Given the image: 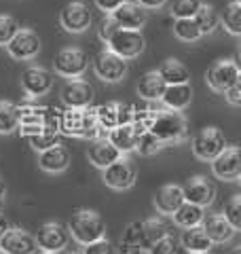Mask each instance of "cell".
I'll use <instances>...</instances> for the list:
<instances>
[{"instance_id":"13","label":"cell","mask_w":241,"mask_h":254,"mask_svg":"<svg viewBox=\"0 0 241 254\" xmlns=\"http://www.w3.org/2000/svg\"><path fill=\"white\" fill-rule=\"evenodd\" d=\"M182 195H184V201L195 203L199 208H207L216 199V185L205 176H192L182 187Z\"/></svg>"},{"instance_id":"39","label":"cell","mask_w":241,"mask_h":254,"mask_svg":"<svg viewBox=\"0 0 241 254\" xmlns=\"http://www.w3.org/2000/svg\"><path fill=\"white\" fill-rule=\"evenodd\" d=\"M165 144L161 142L155 133H150V131H146V133H142V136L138 138V144H135V150L142 155V157H150V155H157L161 148H163Z\"/></svg>"},{"instance_id":"1","label":"cell","mask_w":241,"mask_h":254,"mask_svg":"<svg viewBox=\"0 0 241 254\" xmlns=\"http://www.w3.org/2000/svg\"><path fill=\"white\" fill-rule=\"evenodd\" d=\"M60 133H63V136H70V138H83V140L106 138V133L100 129L98 121H95V113H93L91 106L63 110Z\"/></svg>"},{"instance_id":"12","label":"cell","mask_w":241,"mask_h":254,"mask_svg":"<svg viewBox=\"0 0 241 254\" xmlns=\"http://www.w3.org/2000/svg\"><path fill=\"white\" fill-rule=\"evenodd\" d=\"M91 11L85 2H68L60 13V23L66 32L72 34H80V32L91 28Z\"/></svg>"},{"instance_id":"15","label":"cell","mask_w":241,"mask_h":254,"mask_svg":"<svg viewBox=\"0 0 241 254\" xmlns=\"http://www.w3.org/2000/svg\"><path fill=\"white\" fill-rule=\"evenodd\" d=\"M53 87V74L45 68H26L21 74V89L26 91L28 98H43L51 91Z\"/></svg>"},{"instance_id":"18","label":"cell","mask_w":241,"mask_h":254,"mask_svg":"<svg viewBox=\"0 0 241 254\" xmlns=\"http://www.w3.org/2000/svg\"><path fill=\"white\" fill-rule=\"evenodd\" d=\"M112 21L117 23V28L123 30H142L144 23H146V9H142L138 2H123L120 6H117L115 11L110 13Z\"/></svg>"},{"instance_id":"3","label":"cell","mask_w":241,"mask_h":254,"mask_svg":"<svg viewBox=\"0 0 241 254\" xmlns=\"http://www.w3.org/2000/svg\"><path fill=\"white\" fill-rule=\"evenodd\" d=\"M150 133L163 142V144H178L186 138V119L178 110H161L155 115V121L150 125Z\"/></svg>"},{"instance_id":"54","label":"cell","mask_w":241,"mask_h":254,"mask_svg":"<svg viewBox=\"0 0 241 254\" xmlns=\"http://www.w3.org/2000/svg\"><path fill=\"white\" fill-rule=\"evenodd\" d=\"M43 254H47V252H43Z\"/></svg>"},{"instance_id":"11","label":"cell","mask_w":241,"mask_h":254,"mask_svg":"<svg viewBox=\"0 0 241 254\" xmlns=\"http://www.w3.org/2000/svg\"><path fill=\"white\" fill-rule=\"evenodd\" d=\"M4 47H6V53H9L13 60H19V62L32 60V58H36L38 51H40V38L34 30L19 28L17 34H15Z\"/></svg>"},{"instance_id":"31","label":"cell","mask_w":241,"mask_h":254,"mask_svg":"<svg viewBox=\"0 0 241 254\" xmlns=\"http://www.w3.org/2000/svg\"><path fill=\"white\" fill-rule=\"evenodd\" d=\"M95 113V121H98L100 129L104 133H108L112 127L119 125V102H106V104H100L93 108Z\"/></svg>"},{"instance_id":"36","label":"cell","mask_w":241,"mask_h":254,"mask_svg":"<svg viewBox=\"0 0 241 254\" xmlns=\"http://www.w3.org/2000/svg\"><path fill=\"white\" fill-rule=\"evenodd\" d=\"M174 36L184 43H195L197 38H201V32L197 28L195 19H176L174 21Z\"/></svg>"},{"instance_id":"28","label":"cell","mask_w":241,"mask_h":254,"mask_svg":"<svg viewBox=\"0 0 241 254\" xmlns=\"http://www.w3.org/2000/svg\"><path fill=\"white\" fill-rule=\"evenodd\" d=\"M165 87H167V85L163 83V78L159 76L157 70H148V72L140 78V83H138V93H140V98H144V100L157 102V100H161V95H163Z\"/></svg>"},{"instance_id":"40","label":"cell","mask_w":241,"mask_h":254,"mask_svg":"<svg viewBox=\"0 0 241 254\" xmlns=\"http://www.w3.org/2000/svg\"><path fill=\"white\" fill-rule=\"evenodd\" d=\"M28 142L32 144V148H34V150L43 153V150L51 148V146H55V144H60V133L49 131V129H45V127H43V129H40L36 136H32Z\"/></svg>"},{"instance_id":"44","label":"cell","mask_w":241,"mask_h":254,"mask_svg":"<svg viewBox=\"0 0 241 254\" xmlns=\"http://www.w3.org/2000/svg\"><path fill=\"white\" fill-rule=\"evenodd\" d=\"M80 254H117V246L112 244L110 240H106V237H102V240L85 244Z\"/></svg>"},{"instance_id":"21","label":"cell","mask_w":241,"mask_h":254,"mask_svg":"<svg viewBox=\"0 0 241 254\" xmlns=\"http://www.w3.org/2000/svg\"><path fill=\"white\" fill-rule=\"evenodd\" d=\"M87 157H89V161L95 165V168L104 170V168H108L110 163L119 161L123 155H120L106 138H98V140H91V146H89V150H87Z\"/></svg>"},{"instance_id":"23","label":"cell","mask_w":241,"mask_h":254,"mask_svg":"<svg viewBox=\"0 0 241 254\" xmlns=\"http://www.w3.org/2000/svg\"><path fill=\"white\" fill-rule=\"evenodd\" d=\"M184 203V195H182V187L178 185H165L159 189V193L155 195V208L165 214V216H172V214Z\"/></svg>"},{"instance_id":"33","label":"cell","mask_w":241,"mask_h":254,"mask_svg":"<svg viewBox=\"0 0 241 254\" xmlns=\"http://www.w3.org/2000/svg\"><path fill=\"white\" fill-rule=\"evenodd\" d=\"M19 127L17 104L9 100H0V133H13Z\"/></svg>"},{"instance_id":"50","label":"cell","mask_w":241,"mask_h":254,"mask_svg":"<svg viewBox=\"0 0 241 254\" xmlns=\"http://www.w3.org/2000/svg\"><path fill=\"white\" fill-rule=\"evenodd\" d=\"M9 229H11V222L6 220L4 214H0V237H2L6 231H9Z\"/></svg>"},{"instance_id":"46","label":"cell","mask_w":241,"mask_h":254,"mask_svg":"<svg viewBox=\"0 0 241 254\" xmlns=\"http://www.w3.org/2000/svg\"><path fill=\"white\" fill-rule=\"evenodd\" d=\"M115 30H117V23L112 21L110 15H106V17H104V19L100 21V38H102L104 43H106L108 38H110V34H112Z\"/></svg>"},{"instance_id":"42","label":"cell","mask_w":241,"mask_h":254,"mask_svg":"<svg viewBox=\"0 0 241 254\" xmlns=\"http://www.w3.org/2000/svg\"><path fill=\"white\" fill-rule=\"evenodd\" d=\"M19 23L11 15H0V45H6L11 38L17 34Z\"/></svg>"},{"instance_id":"7","label":"cell","mask_w":241,"mask_h":254,"mask_svg":"<svg viewBox=\"0 0 241 254\" xmlns=\"http://www.w3.org/2000/svg\"><path fill=\"white\" fill-rule=\"evenodd\" d=\"M89 66L87 53L78 47H66L55 55V72L66 78H78Z\"/></svg>"},{"instance_id":"53","label":"cell","mask_w":241,"mask_h":254,"mask_svg":"<svg viewBox=\"0 0 241 254\" xmlns=\"http://www.w3.org/2000/svg\"><path fill=\"white\" fill-rule=\"evenodd\" d=\"M0 254H4V252H2V250H0Z\"/></svg>"},{"instance_id":"52","label":"cell","mask_w":241,"mask_h":254,"mask_svg":"<svg viewBox=\"0 0 241 254\" xmlns=\"http://www.w3.org/2000/svg\"><path fill=\"white\" fill-rule=\"evenodd\" d=\"M229 254H241V248H239V246H235V248H233Z\"/></svg>"},{"instance_id":"14","label":"cell","mask_w":241,"mask_h":254,"mask_svg":"<svg viewBox=\"0 0 241 254\" xmlns=\"http://www.w3.org/2000/svg\"><path fill=\"white\" fill-rule=\"evenodd\" d=\"M61 102L68 108H87L93 102V87L83 78H68L61 87Z\"/></svg>"},{"instance_id":"10","label":"cell","mask_w":241,"mask_h":254,"mask_svg":"<svg viewBox=\"0 0 241 254\" xmlns=\"http://www.w3.org/2000/svg\"><path fill=\"white\" fill-rule=\"evenodd\" d=\"M241 78V72H239V66L233 60H220L216 62L214 66L207 70V76L205 81L210 85V89L218 91V93H224L229 87L237 85Z\"/></svg>"},{"instance_id":"38","label":"cell","mask_w":241,"mask_h":254,"mask_svg":"<svg viewBox=\"0 0 241 254\" xmlns=\"http://www.w3.org/2000/svg\"><path fill=\"white\" fill-rule=\"evenodd\" d=\"M203 4L201 0H174L172 2V15L176 19H192Z\"/></svg>"},{"instance_id":"51","label":"cell","mask_w":241,"mask_h":254,"mask_svg":"<svg viewBox=\"0 0 241 254\" xmlns=\"http://www.w3.org/2000/svg\"><path fill=\"white\" fill-rule=\"evenodd\" d=\"M4 199H6V185H4V180L0 178V205L4 203Z\"/></svg>"},{"instance_id":"35","label":"cell","mask_w":241,"mask_h":254,"mask_svg":"<svg viewBox=\"0 0 241 254\" xmlns=\"http://www.w3.org/2000/svg\"><path fill=\"white\" fill-rule=\"evenodd\" d=\"M45 108L47 106H38V104H17L19 110V125H43L45 119Z\"/></svg>"},{"instance_id":"48","label":"cell","mask_w":241,"mask_h":254,"mask_svg":"<svg viewBox=\"0 0 241 254\" xmlns=\"http://www.w3.org/2000/svg\"><path fill=\"white\" fill-rule=\"evenodd\" d=\"M123 2H127V0H95V6H98L100 11H104L106 15H110L117 6H120Z\"/></svg>"},{"instance_id":"16","label":"cell","mask_w":241,"mask_h":254,"mask_svg":"<svg viewBox=\"0 0 241 254\" xmlns=\"http://www.w3.org/2000/svg\"><path fill=\"white\" fill-rule=\"evenodd\" d=\"M212 172L220 180H237L241 176V153L237 146H227L212 159Z\"/></svg>"},{"instance_id":"24","label":"cell","mask_w":241,"mask_h":254,"mask_svg":"<svg viewBox=\"0 0 241 254\" xmlns=\"http://www.w3.org/2000/svg\"><path fill=\"white\" fill-rule=\"evenodd\" d=\"M138 138H140V136L135 133V129H133L131 125H117V127H112V129L106 133V140L119 150L120 155L135 150Z\"/></svg>"},{"instance_id":"2","label":"cell","mask_w":241,"mask_h":254,"mask_svg":"<svg viewBox=\"0 0 241 254\" xmlns=\"http://www.w3.org/2000/svg\"><path fill=\"white\" fill-rule=\"evenodd\" d=\"M68 231H70V237H74L78 244L85 246L106 237V220L95 210L85 208L72 214V218L68 222Z\"/></svg>"},{"instance_id":"47","label":"cell","mask_w":241,"mask_h":254,"mask_svg":"<svg viewBox=\"0 0 241 254\" xmlns=\"http://www.w3.org/2000/svg\"><path fill=\"white\" fill-rule=\"evenodd\" d=\"M224 98H227L229 104H233V106H239V104H241V83H237V85L229 87V89L224 91Z\"/></svg>"},{"instance_id":"32","label":"cell","mask_w":241,"mask_h":254,"mask_svg":"<svg viewBox=\"0 0 241 254\" xmlns=\"http://www.w3.org/2000/svg\"><path fill=\"white\" fill-rule=\"evenodd\" d=\"M195 23H197V28L201 32V36H205V34H212V32L218 28V23H220V17H218V13H216V9L212 4H201L199 6V11L195 17Z\"/></svg>"},{"instance_id":"49","label":"cell","mask_w":241,"mask_h":254,"mask_svg":"<svg viewBox=\"0 0 241 254\" xmlns=\"http://www.w3.org/2000/svg\"><path fill=\"white\" fill-rule=\"evenodd\" d=\"M142 9H159V6H163L167 0H135Z\"/></svg>"},{"instance_id":"22","label":"cell","mask_w":241,"mask_h":254,"mask_svg":"<svg viewBox=\"0 0 241 254\" xmlns=\"http://www.w3.org/2000/svg\"><path fill=\"white\" fill-rule=\"evenodd\" d=\"M161 102L165 104L167 110H184L190 106L192 102V87L190 83H184V85H167L163 95H161Z\"/></svg>"},{"instance_id":"29","label":"cell","mask_w":241,"mask_h":254,"mask_svg":"<svg viewBox=\"0 0 241 254\" xmlns=\"http://www.w3.org/2000/svg\"><path fill=\"white\" fill-rule=\"evenodd\" d=\"M172 216H174V225H178L182 229H192V227H199L201 222H203L205 212H203V208H199L195 203L184 201Z\"/></svg>"},{"instance_id":"8","label":"cell","mask_w":241,"mask_h":254,"mask_svg":"<svg viewBox=\"0 0 241 254\" xmlns=\"http://www.w3.org/2000/svg\"><path fill=\"white\" fill-rule=\"evenodd\" d=\"M127 60L119 58L117 53H112L110 49H104L98 53V58L93 60V70L102 81L106 83H119L123 81V76L127 74Z\"/></svg>"},{"instance_id":"26","label":"cell","mask_w":241,"mask_h":254,"mask_svg":"<svg viewBox=\"0 0 241 254\" xmlns=\"http://www.w3.org/2000/svg\"><path fill=\"white\" fill-rule=\"evenodd\" d=\"M180 244L184 246V250L188 254H207L212 250V240L205 235V231L201 227L184 229V233L180 237Z\"/></svg>"},{"instance_id":"17","label":"cell","mask_w":241,"mask_h":254,"mask_svg":"<svg viewBox=\"0 0 241 254\" xmlns=\"http://www.w3.org/2000/svg\"><path fill=\"white\" fill-rule=\"evenodd\" d=\"M0 250L4 254H36L38 246L34 235L28 233L26 229H9L0 237Z\"/></svg>"},{"instance_id":"6","label":"cell","mask_w":241,"mask_h":254,"mask_svg":"<svg viewBox=\"0 0 241 254\" xmlns=\"http://www.w3.org/2000/svg\"><path fill=\"white\" fill-rule=\"evenodd\" d=\"M38 250H43L47 254H60L66 250V246L70 244V231L66 225H61L58 220H49L38 229V233L34 235Z\"/></svg>"},{"instance_id":"27","label":"cell","mask_w":241,"mask_h":254,"mask_svg":"<svg viewBox=\"0 0 241 254\" xmlns=\"http://www.w3.org/2000/svg\"><path fill=\"white\" fill-rule=\"evenodd\" d=\"M159 76L163 78L165 85H184L190 83V70L184 66L180 60H165L157 68Z\"/></svg>"},{"instance_id":"37","label":"cell","mask_w":241,"mask_h":254,"mask_svg":"<svg viewBox=\"0 0 241 254\" xmlns=\"http://www.w3.org/2000/svg\"><path fill=\"white\" fill-rule=\"evenodd\" d=\"M155 115H157V110H152V108H135L133 119H131L129 125L135 129L138 136H142V133H146L150 129L152 121H155Z\"/></svg>"},{"instance_id":"45","label":"cell","mask_w":241,"mask_h":254,"mask_svg":"<svg viewBox=\"0 0 241 254\" xmlns=\"http://www.w3.org/2000/svg\"><path fill=\"white\" fill-rule=\"evenodd\" d=\"M148 254H178V242L174 240V235H165L159 242H155L146 250Z\"/></svg>"},{"instance_id":"41","label":"cell","mask_w":241,"mask_h":254,"mask_svg":"<svg viewBox=\"0 0 241 254\" xmlns=\"http://www.w3.org/2000/svg\"><path fill=\"white\" fill-rule=\"evenodd\" d=\"M222 216L231 222V227L235 229V231H239V227H241V195L239 193L233 195L231 199L227 201Z\"/></svg>"},{"instance_id":"20","label":"cell","mask_w":241,"mask_h":254,"mask_svg":"<svg viewBox=\"0 0 241 254\" xmlns=\"http://www.w3.org/2000/svg\"><path fill=\"white\" fill-rule=\"evenodd\" d=\"M201 225H203L201 229H203L205 235L212 240V244H229L237 233L222 214H210V216H203V222H201Z\"/></svg>"},{"instance_id":"9","label":"cell","mask_w":241,"mask_h":254,"mask_svg":"<svg viewBox=\"0 0 241 254\" xmlns=\"http://www.w3.org/2000/svg\"><path fill=\"white\" fill-rule=\"evenodd\" d=\"M102 180L104 185L115 189V190H127L135 185V178H138V172H135L133 163H129L127 159L120 157L119 161L110 163L108 168L102 170Z\"/></svg>"},{"instance_id":"30","label":"cell","mask_w":241,"mask_h":254,"mask_svg":"<svg viewBox=\"0 0 241 254\" xmlns=\"http://www.w3.org/2000/svg\"><path fill=\"white\" fill-rule=\"evenodd\" d=\"M170 235V227L161 218H146L142 220V250H148L152 244L159 242L161 237Z\"/></svg>"},{"instance_id":"25","label":"cell","mask_w":241,"mask_h":254,"mask_svg":"<svg viewBox=\"0 0 241 254\" xmlns=\"http://www.w3.org/2000/svg\"><path fill=\"white\" fill-rule=\"evenodd\" d=\"M142 252H144L142 250V222L133 220L120 233L117 254H142Z\"/></svg>"},{"instance_id":"43","label":"cell","mask_w":241,"mask_h":254,"mask_svg":"<svg viewBox=\"0 0 241 254\" xmlns=\"http://www.w3.org/2000/svg\"><path fill=\"white\" fill-rule=\"evenodd\" d=\"M61 117H63V110L58 106H47L45 108V119H43V127L49 131L60 133V127H61Z\"/></svg>"},{"instance_id":"19","label":"cell","mask_w":241,"mask_h":254,"mask_svg":"<svg viewBox=\"0 0 241 254\" xmlns=\"http://www.w3.org/2000/svg\"><path fill=\"white\" fill-rule=\"evenodd\" d=\"M38 168L49 174H61L70 168V150L61 144H55L51 148L38 153Z\"/></svg>"},{"instance_id":"4","label":"cell","mask_w":241,"mask_h":254,"mask_svg":"<svg viewBox=\"0 0 241 254\" xmlns=\"http://www.w3.org/2000/svg\"><path fill=\"white\" fill-rule=\"evenodd\" d=\"M190 148L192 155L201 161H212L214 157H218L227 148V136L218 127H203L192 136Z\"/></svg>"},{"instance_id":"5","label":"cell","mask_w":241,"mask_h":254,"mask_svg":"<svg viewBox=\"0 0 241 254\" xmlns=\"http://www.w3.org/2000/svg\"><path fill=\"white\" fill-rule=\"evenodd\" d=\"M144 47H146V41H144L140 30L117 28L106 41V49H110L112 53H117L119 58H123V60L138 58V55L144 53Z\"/></svg>"},{"instance_id":"34","label":"cell","mask_w":241,"mask_h":254,"mask_svg":"<svg viewBox=\"0 0 241 254\" xmlns=\"http://www.w3.org/2000/svg\"><path fill=\"white\" fill-rule=\"evenodd\" d=\"M222 23L227 28L229 34L239 36L241 34V2L239 0H233V2L227 6V11L222 15Z\"/></svg>"}]
</instances>
